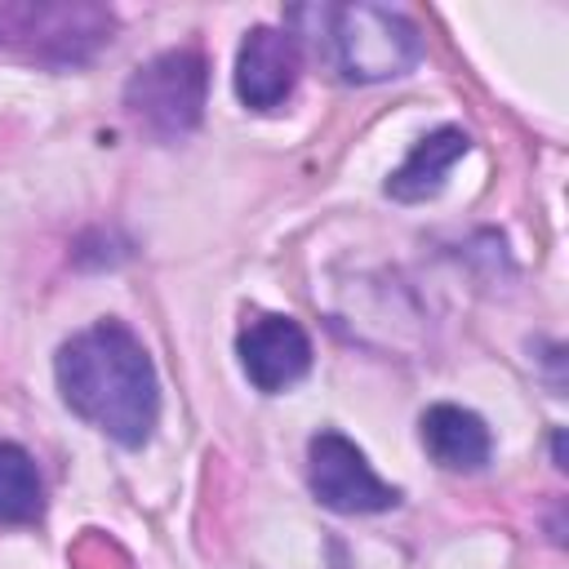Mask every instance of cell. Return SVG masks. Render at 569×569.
<instances>
[{
	"instance_id": "7",
	"label": "cell",
	"mask_w": 569,
	"mask_h": 569,
	"mask_svg": "<svg viewBox=\"0 0 569 569\" xmlns=\"http://www.w3.org/2000/svg\"><path fill=\"white\" fill-rule=\"evenodd\" d=\"M13 40L31 44L36 58L49 62H80L89 49L111 40V13L93 4H49V9H18Z\"/></svg>"
},
{
	"instance_id": "9",
	"label": "cell",
	"mask_w": 569,
	"mask_h": 569,
	"mask_svg": "<svg viewBox=\"0 0 569 569\" xmlns=\"http://www.w3.org/2000/svg\"><path fill=\"white\" fill-rule=\"evenodd\" d=\"M467 151H471V138H467L462 129H453V124L427 133V138L409 151V160L387 178V196H391V200H405V204L431 200V196L445 187L449 169H453Z\"/></svg>"
},
{
	"instance_id": "1",
	"label": "cell",
	"mask_w": 569,
	"mask_h": 569,
	"mask_svg": "<svg viewBox=\"0 0 569 569\" xmlns=\"http://www.w3.org/2000/svg\"><path fill=\"white\" fill-rule=\"evenodd\" d=\"M58 391L116 445L138 449L160 418V382L147 347L120 320H98L58 351Z\"/></svg>"
},
{
	"instance_id": "2",
	"label": "cell",
	"mask_w": 569,
	"mask_h": 569,
	"mask_svg": "<svg viewBox=\"0 0 569 569\" xmlns=\"http://www.w3.org/2000/svg\"><path fill=\"white\" fill-rule=\"evenodd\" d=\"M307 18L320 22L311 40L329 58V67L356 84L405 76L422 53L418 27L387 4H320L307 9Z\"/></svg>"
},
{
	"instance_id": "10",
	"label": "cell",
	"mask_w": 569,
	"mask_h": 569,
	"mask_svg": "<svg viewBox=\"0 0 569 569\" xmlns=\"http://www.w3.org/2000/svg\"><path fill=\"white\" fill-rule=\"evenodd\" d=\"M44 511V489L31 453L0 440V525H31Z\"/></svg>"
},
{
	"instance_id": "3",
	"label": "cell",
	"mask_w": 569,
	"mask_h": 569,
	"mask_svg": "<svg viewBox=\"0 0 569 569\" xmlns=\"http://www.w3.org/2000/svg\"><path fill=\"white\" fill-rule=\"evenodd\" d=\"M204 89H209L204 58L196 49H169L129 76L124 116L156 142H178L200 124Z\"/></svg>"
},
{
	"instance_id": "5",
	"label": "cell",
	"mask_w": 569,
	"mask_h": 569,
	"mask_svg": "<svg viewBox=\"0 0 569 569\" xmlns=\"http://www.w3.org/2000/svg\"><path fill=\"white\" fill-rule=\"evenodd\" d=\"M240 365L258 391H284L311 369V338L293 316L258 311L236 338Z\"/></svg>"
},
{
	"instance_id": "8",
	"label": "cell",
	"mask_w": 569,
	"mask_h": 569,
	"mask_svg": "<svg viewBox=\"0 0 569 569\" xmlns=\"http://www.w3.org/2000/svg\"><path fill=\"white\" fill-rule=\"evenodd\" d=\"M418 436L445 471H480L489 462V427L462 405H431L418 418Z\"/></svg>"
},
{
	"instance_id": "4",
	"label": "cell",
	"mask_w": 569,
	"mask_h": 569,
	"mask_svg": "<svg viewBox=\"0 0 569 569\" xmlns=\"http://www.w3.org/2000/svg\"><path fill=\"white\" fill-rule=\"evenodd\" d=\"M307 480L320 507L342 516H369L400 502V493L378 480L369 458L342 436V431H316L307 445Z\"/></svg>"
},
{
	"instance_id": "6",
	"label": "cell",
	"mask_w": 569,
	"mask_h": 569,
	"mask_svg": "<svg viewBox=\"0 0 569 569\" xmlns=\"http://www.w3.org/2000/svg\"><path fill=\"white\" fill-rule=\"evenodd\" d=\"M298 71H302L298 36L280 27H253L236 53V93L244 107L271 111L293 93Z\"/></svg>"
}]
</instances>
